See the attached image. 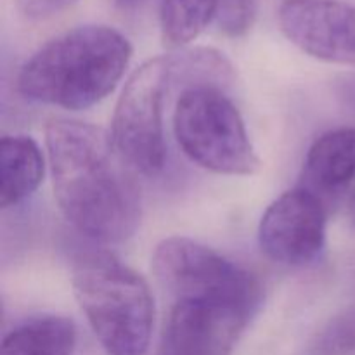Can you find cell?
Wrapping results in <instances>:
<instances>
[{"instance_id": "1", "label": "cell", "mask_w": 355, "mask_h": 355, "mask_svg": "<svg viewBox=\"0 0 355 355\" xmlns=\"http://www.w3.org/2000/svg\"><path fill=\"white\" fill-rule=\"evenodd\" d=\"M52 187L66 220L94 241L123 243L141 224L135 172L111 134L96 125L55 118L45 127Z\"/></svg>"}, {"instance_id": "2", "label": "cell", "mask_w": 355, "mask_h": 355, "mask_svg": "<svg viewBox=\"0 0 355 355\" xmlns=\"http://www.w3.org/2000/svg\"><path fill=\"white\" fill-rule=\"evenodd\" d=\"M132 59V44L106 24H83L42 45L19 69L17 92L28 101L69 111L106 99Z\"/></svg>"}, {"instance_id": "3", "label": "cell", "mask_w": 355, "mask_h": 355, "mask_svg": "<svg viewBox=\"0 0 355 355\" xmlns=\"http://www.w3.org/2000/svg\"><path fill=\"white\" fill-rule=\"evenodd\" d=\"M80 309L107 355H146L155 326L149 284L113 253L85 252L71 267Z\"/></svg>"}, {"instance_id": "4", "label": "cell", "mask_w": 355, "mask_h": 355, "mask_svg": "<svg viewBox=\"0 0 355 355\" xmlns=\"http://www.w3.org/2000/svg\"><path fill=\"white\" fill-rule=\"evenodd\" d=\"M173 134L184 155L208 172L248 177L262 166L241 113L220 87H186L173 111Z\"/></svg>"}, {"instance_id": "5", "label": "cell", "mask_w": 355, "mask_h": 355, "mask_svg": "<svg viewBox=\"0 0 355 355\" xmlns=\"http://www.w3.org/2000/svg\"><path fill=\"white\" fill-rule=\"evenodd\" d=\"M153 272L173 300L211 298L259 311L262 284L245 267L186 236H170L153 252Z\"/></svg>"}, {"instance_id": "6", "label": "cell", "mask_w": 355, "mask_h": 355, "mask_svg": "<svg viewBox=\"0 0 355 355\" xmlns=\"http://www.w3.org/2000/svg\"><path fill=\"white\" fill-rule=\"evenodd\" d=\"M172 82L170 54L142 62L116 101L111 139L137 173L155 177L165 166L166 142L163 106Z\"/></svg>"}, {"instance_id": "7", "label": "cell", "mask_w": 355, "mask_h": 355, "mask_svg": "<svg viewBox=\"0 0 355 355\" xmlns=\"http://www.w3.org/2000/svg\"><path fill=\"white\" fill-rule=\"evenodd\" d=\"M326 210L314 191L297 187L267 207L259 224V245L276 263L305 267L326 245Z\"/></svg>"}, {"instance_id": "8", "label": "cell", "mask_w": 355, "mask_h": 355, "mask_svg": "<svg viewBox=\"0 0 355 355\" xmlns=\"http://www.w3.org/2000/svg\"><path fill=\"white\" fill-rule=\"evenodd\" d=\"M255 314V311L234 302L173 300L159 355H231Z\"/></svg>"}, {"instance_id": "9", "label": "cell", "mask_w": 355, "mask_h": 355, "mask_svg": "<svg viewBox=\"0 0 355 355\" xmlns=\"http://www.w3.org/2000/svg\"><path fill=\"white\" fill-rule=\"evenodd\" d=\"M284 37L319 61L355 66V3L340 0H284Z\"/></svg>"}, {"instance_id": "10", "label": "cell", "mask_w": 355, "mask_h": 355, "mask_svg": "<svg viewBox=\"0 0 355 355\" xmlns=\"http://www.w3.org/2000/svg\"><path fill=\"white\" fill-rule=\"evenodd\" d=\"M307 189L336 193L355 179V127L324 132L307 151L304 163Z\"/></svg>"}, {"instance_id": "11", "label": "cell", "mask_w": 355, "mask_h": 355, "mask_svg": "<svg viewBox=\"0 0 355 355\" xmlns=\"http://www.w3.org/2000/svg\"><path fill=\"white\" fill-rule=\"evenodd\" d=\"M45 175V158L30 135H3L0 141V205L10 208L30 198Z\"/></svg>"}, {"instance_id": "12", "label": "cell", "mask_w": 355, "mask_h": 355, "mask_svg": "<svg viewBox=\"0 0 355 355\" xmlns=\"http://www.w3.org/2000/svg\"><path fill=\"white\" fill-rule=\"evenodd\" d=\"M78 329L73 319L58 314L35 315L10 329L0 355H71Z\"/></svg>"}, {"instance_id": "13", "label": "cell", "mask_w": 355, "mask_h": 355, "mask_svg": "<svg viewBox=\"0 0 355 355\" xmlns=\"http://www.w3.org/2000/svg\"><path fill=\"white\" fill-rule=\"evenodd\" d=\"M218 0H162L159 26L168 47L184 49L215 21Z\"/></svg>"}, {"instance_id": "14", "label": "cell", "mask_w": 355, "mask_h": 355, "mask_svg": "<svg viewBox=\"0 0 355 355\" xmlns=\"http://www.w3.org/2000/svg\"><path fill=\"white\" fill-rule=\"evenodd\" d=\"M312 354L355 355V298L318 333L312 343Z\"/></svg>"}, {"instance_id": "15", "label": "cell", "mask_w": 355, "mask_h": 355, "mask_svg": "<svg viewBox=\"0 0 355 355\" xmlns=\"http://www.w3.org/2000/svg\"><path fill=\"white\" fill-rule=\"evenodd\" d=\"M255 19V0H218L215 21L227 37H241Z\"/></svg>"}, {"instance_id": "16", "label": "cell", "mask_w": 355, "mask_h": 355, "mask_svg": "<svg viewBox=\"0 0 355 355\" xmlns=\"http://www.w3.org/2000/svg\"><path fill=\"white\" fill-rule=\"evenodd\" d=\"M76 2L78 0H16V6L24 17L40 21L64 12Z\"/></svg>"}, {"instance_id": "17", "label": "cell", "mask_w": 355, "mask_h": 355, "mask_svg": "<svg viewBox=\"0 0 355 355\" xmlns=\"http://www.w3.org/2000/svg\"><path fill=\"white\" fill-rule=\"evenodd\" d=\"M349 217H350V222H352V225L355 227V189L349 201Z\"/></svg>"}, {"instance_id": "18", "label": "cell", "mask_w": 355, "mask_h": 355, "mask_svg": "<svg viewBox=\"0 0 355 355\" xmlns=\"http://www.w3.org/2000/svg\"><path fill=\"white\" fill-rule=\"evenodd\" d=\"M113 2L116 3L118 7H125V9H127V7H135L137 3H141L142 0H113Z\"/></svg>"}]
</instances>
